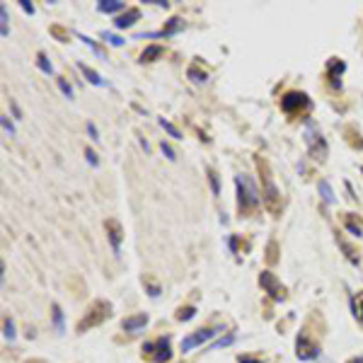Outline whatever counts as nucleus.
Returning a JSON list of instances; mask_svg holds the SVG:
<instances>
[{"label":"nucleus","instance_id":"obj_1","mask_svg":"<svg viewBox=\"0 0 363 363\" xmlns=\"http://www.w3.org/2000/svg\"><path fill=\"white\" fill-rule=\"evenodd\" d=\"M235 184H237V206H240L242 211H252V208L259 206L261 194H259V189H257V182L250 175H237Z\"/></svg>","mask_w":363,"mask_h":363},{"label":"nucleus","instance_id":"obj_2","mask_svg":"<svg viewBox=\"0 0 363 363\" xmlns=\"http://www.w3.org/2000/svg\"><path fill=\"white\" fill-rule=\"evenodd\" d=\"M259 170L264 172V194H261L264 196V204H267V208H269L271 213H279L281 194H279V189H276V184H274V179H271V172L264 160H259Z\"/></svg>","mask_w":363,"mask_h":363},{"label":"nucleus","instance_id":"obj_3","mask_svg":"<svg viewBox=\"0 0 363 363\" xmlns=\"http://www.w3.org/2000/svg\"><path fill=\"white\" fill-rule=\"evenodd\" d=\"M305 143H307V148H310V153H312L317 160H325L327 146H325V140H322V133L315 129L312 121H307V126H305Z\"/></svg>","mask_w":363,"mask_h":363},{"label":"nucleus","instance_id":"obj_4","mask_svg":"<svg viewBox=\"0 0 363 363\" xmlns=\"http://www.w3.org/2000/svg\"><path fill=\"white\" fill-rule=\"evenodd\" d=\"M218 332H223V329H199V332H194V334H189L182 339V351H191V349H196V346L206 344L208 339H213Z\"/></svg>","mask_w":363,"mask_h":363},{"label":"nucleus","instance_id":"obj_5","mask_svg":"<svg viewBox=\"0 0 363 363\" xmlns=\"http://www.w3.org/2000/svg\"><path fill=\"white\" fill-rule=\"evenodd\" d=\"M143 354H148V356H153L158 363H165V361H170V339L165 336V339H158V344H153V342H148V344L143 346Z\"/></svg>","mask_w":363,"mask_h":363},{"label":"nucleus","instance_id":"obj_6","mask_svg":"<svg viewBox=\"0 0 363 363\" xmlns=\"http://www.w3.org/2000/svg\"><path fill=\"white\" fill-rule=\"evenodd\" d=\"M92 312H94L92 317H85L83 322L78 325V332H85V327H92V325H97V322H102L104 317H109V305H107V303H97Z\"/></svg>","mask_w":363,"mask_h":363},{"label":"nucleus","instance_id":"obj_7","mask_svg":"<svg viewBox=\"0 0 363 363\" xmlns=\"http://www.w3.org/2000/svg\"><path fill=\"white\" fill-rule=\"evenodd\" d=\"M307 104V97L303 92H288L283 94V100H281V107H283V112H296L300 107H305Z\"/></svg>","mask_w":363,"mask_h":363},{"label":"nucleus","instance_id":"obj_8","mask_svg":"<svg viewBox=\"0 0 363 363\" xmlns=\"http://www.w3.org/2000/svg\"><path fill=\"white\" fill-rule=\"evenodd\" d=\"M296 346H298V358L300 361H312V358L317 356V351H320L315 344H310V339H307L305 334L298 336V344Z\"/></svg>","mask_w":363,"mask_h":363},{"label":"nucleus","instance_id":"obj_9","mask_svg":"<svg viewBox=\"0 0 363 363\" xmlns=\"http://www.w3.org/2000/svg\"><path fill=\"white\" fill-rule=\"evenodd\" d=\"M259 283H261V286H264L267 291H269V293H271V296H274L276 300H281V298H283V288L279 286V281L274 279V274H269V271H261Z\"/></svg>","mask_w":363,"mask_h":363},{"label":"nucleus","instance_id":"obj_10","mask_svg":"<svg viewBox=\"0 0 363 363\" xmlns=\"http://www.w3.org/2000/svg\"><path fill=\"white\" fill-rule=\"evenodd\" d=\"M148 322V315L143 312V315H136V317H129V320H124V329L126 332H138L140 327H146Z\"/></svg>","mask_w":363,"mask_h":363},{"label":"nucleus","instance_id":"obj_11","mask_svg":"<svg viewBox=\"0 0 363 363\" xmlns=\"http://www.w3.org/2000/svg\"><path fill=\"white\" fill-rule=\"evenodd\" d=\"M138 17H140L138 10H129L126 15L116 17V22H114V25H116V29H126V27H131V25H133V22H136Z\"/></svg>","mask_w":363,"mask_h":363},{"label":"nucleus","instance_id":"obj_12","mask_svg":"<svg viewBox=\"0 0 363 363\" xmlns=\"http://www.w3.org/2000/svg\"><path fill=\"white\" fill-rule=\"evenodd\" d=\"M97 10H100V12H107V15H112V12L124 10V3H121V0H102V3L97 5Z\"/></svg>","mask_w":363,"mask_h":363},{"label":"nucleus","instance_id":"obj_13","mask_svg":"<svg viewBox=\"0 0 363 363\" xmlns=\"http://www.w3.org/2000/svg\"><path fill=\"white\" fill-rule=\"evenodd\" d=\"M107 228H109V240H112V245H114V252H119V240H121L119 225L114 223V221H109V223H107Z\"/></svg>","mask_w":363,"mask_h":363},{"label":"nucleus","instance_id":"obj_14","mask_svg":"<svg viewBox=\"0 0 363 363\" xmlns=\"http://www.w3.org/2000/svg\"><path fill=\"white\" fill-rule=\"evenodd\" d=\"M160 56H162V46H150L140 54V61H143V63H150V61H155V58H160Z\"/></svg>","mask_w":363,"mask_h":363},{"label":"nucleus","instance_id":"obj_15","mask_svg":"<svg viewBox=\"0 0 363 363\" xmlns=\"http://www.w3.org/2000/svg\"><path fill=\"white\" fill-rule=\"evenodd\" d=\"M320 194L325 199V204H334V191H332L329 182H320Z\"/></svg>","mask_w":363,"mask_h":363},{"label":"nucleus","instance_id":"obj_16","mask_svg":"<svg viewBox=\"0 0 363 363\" xmlns=\"http://www.w3.org/2000/svg\"><path fill=\"white\" fill-rule=\"evenodd\" d=\"M80 70H83L85 78H87V80H90L92 85H104V80H102V78H100L97 73H94L92 68H87V65H80Z\"/></svg>","mask_w":363,"mask_h":363},{"label":"nucleus","instance_id":"obj_17","mask_svg":"<svg viewBox=\"0 0 363 363\" xmlns=\"http://www.w3.org/2000/svg\"><path fill=\"white\" fill-rule=\"evenodd\" d=\"M194 315H196L194 307H182V310L177 312V320H179V322H186V320H191Z\"/></svg>","mask_w":363,"mask_h":363},{"label":"nucleus","instance_id":"obj_18","mask_svg":"<svg viewBox=\"0 0 363 363\" xmlns=\"http://www.w3.org/2000/svg\"><path fill=\"white\" fill-rule=\"evenodd\" d=\"M189 78H191L194 83H204V80H206V73H201L196 65H191V68H189Z\"/></svg>","mask_w":363,"mask_h":363},{"label":"nucleus","instance_id":"obj_19","mask_svg":"<svg viewBox=\"0 0 363 363\" xmlns=\"http://www.w3.org/2000/svg\"><path fill=\"white\" fill-rule=\"evenodd\" d=\"M160 124H162V129L167 131L170 136H172V138H182V133H179L177 129H175V126H172V124H170V121H165V119H160Z\"/></svg>","mask_w":363,"mask_h":363},{"label":"nucleus","instance_id":"obj_20","mask_svg":"<svg viewBox=\"0 0 363 363\" xmlns=\"http://www.w3.org/2000/svg\"><path fill=\"white\" fill-rule=\"evenodd\" d=\"M54 320H56L58 332H63V315H61V307L58 305H54Z\"/></svg>","mask_w":363,"mask_h":363},{"label":"nucleus","instance_id":"obj_21","mask_svg":"<svg viewBox=\"0 0 363 363\" xmlns=\"http://www.w3.org/2000/svg\"><path fill=\"white\" fill-rule=\"evenodd\" d=\"M58 87H61V92H63L65 97H68V100H70V97H73V87H70V85L65 83L63 78H61V80H58Z\"/></svg>","mask_w":363,"mask_h":363},{"label":"nucleus","instance_id":"obj_22","mask_svg":"<svg viewBox=\"0 0 363 363\" xmlns=\"http://www.w3.org/2000/svg\"><path fill=\"white\" fill-rule=\"evenodd\" d=\"M102 37L107 39L109 44H114V46H121V44H124V39H119V37H116V34H112V32H104Z\"/></svg>","mask_w":363,"mask_h":363},{"label":"nucleus","instance_id":"obj_23","mask_svg":"<svg viewBox=\"0 0 363 363\" xmlns=\"http://www.w3.org/2000/svg\"><path fill=\"white\" fill-rule=\"evenodd\" d=\"M39 68L44 70V73H51L54 68H51V63H49V58L44 56V54H39Z\"/></svg>","mask_w":363,"mask_h":363},{"label":"nucleus","instance_id":"obj_24","mask_svg":"<svg viewBox=\"0 0 363 363\" xmlns=\"http://www.w3.org/2000/svg\"><path fill=\"white\" fill-rule=\"evenodd\" d=\"M5 339H15V325H12V320H5Z\"/></svg>","mask_w":363,"mask_h":363},{"label":"nucleus","instance_id":"obj_25","mask_svg":"<svg viewBox=\"0 0 363 363\" xmlns=\"http://www.w3.org/2000/svg\"><path fill=\"white\" fill-rule=\"evenodd\" d=\"M0 15H3V37H8V8L5 5L0 8Z\"/></svg>","mask_w":363,"mask_h":363},{"label":"nucleus","instance_id":"obj_26","mask_svg":"<svg viewBox=\"0 0 363 363\" xmlns=\"http://www.w3.org/2000/svg\"><path fill=\"white\" fill-rule=\"evenodd\" d=\"M179 27H182V19H177V17H175V19H170V27L165 29V34H172V32H177Z\"/></svg>","mask_w":363,"mask_h":363},{"label":"nucleus","instance_id":"obj_27","mask_svg":"<svg viewBox=\"0 0 363 363\" xmlns=\"http://www.w3.org/2000/svg\"><path fill=\"white\" fill-rule=\"evenodd\" d=\"M3 129H5V133H10V136H12V133H15V126H12V124H10V119L8 116H3Z\"/></svg>","mask_w":363,"mask_h":363},{"label":"nucleus","instance_id":"obj_28","mask_svg":"<svg viewBox=\"0 0 363 363\" xmlns=\"http://www.w3.org/2000/svg\"><path fill=\"white\" fill-rule=\"evenodd\" d=\"M85 158L90 160V165H92V167H97V165H100V160H97V155H94L92 150H85Z\"/></svg>","mask_w":363,"mask_h":363},{"label":"nucleus","instance_id":"obj_29","mask_svg":"<svg viewBox=\"0 0 363 363\" xmlns=\"http://www.w3.org/2000/svg\"><path fill=\"white\" fill-rule=\"evenodd\" d=\"M162 153H165V155H167L170 160H177V158H175V150L170 148V146H167V143H165V140H162Z\"/></svg>","mask_w":363,"mask_h":363},{"label":"nucleus","instance_id":"obj_30","mask_svg":"<svg viewBox=\"0 0 363 363\" xmlns=\"http://www.w3.org/2000/svg\"><path fill=\"white\" fill-rule=\"evenodd\" d=\"M356 317H358V320L363 322V293L358 296V307H356Z\"/></svg>","mask_w":363,"mask_h":363},{"label":"nucleus","instance_id":"obj_31","mask_svg":"<svg viewBox=\"0 0 363 363\" xmlns=\"http://www.w3.org/2000/svg\"><path fill=\"white\" fill-rule=\"evenodd\" d=\"M87 131H90L92 140H100V133H97V129H94V124H87Z\"/></svg>","mask_w":363,"mask_h":363},{"label":"nucleus","instance_id":"obj_32","mask_svg":"<svg viewBox=\"0 0 363 363\" xmlns=\"http://www.w3.org/2000/svg\"><path fill=\"white\" fill-rule=\"evenodd\" d=\"M237 363H261V361H257V358H250V356H240V358H237Z\"/></svg>","mask_w":363,"mask_h":363},{"label":"nucleus","instance_id":"obj_33","mask_svg":"<svg viewBox=\"0 0 363 363\" xmlns=\"http://www.w3.org/2000/svg\"><path fill=\"white\" fill-rule=\"evenodd\" d=\"M211 184H213V191L218 194V177H215V172H211Z\"/></svg>","mask_w":363,"mask_h":363},{"label":"nucleus","instance_id":"obj_34","mask_svg":"<svg viewBox=\"0 0 363 363\" xmlns=\"http://www.w3.org/2000/svg\"><path fill=\"white\" fill-rule=\"evenodd\" d=\"M346 228H349V230H351V233H354V235H358V237H361V228H356L354 223H349V225H346Z\"/></svg>","mask_w":363,"mask_h":363},{"label":"nucleus","instance_id":"obj_35","mask_svg":"<svg viewBox=\"0 0 363 363\" xmlns=\"http://www.w3.org/2000/svg\"><path fill=\"white\" fill-rule=\"evenodd\" d=\"M22 8L27 10L29 15H32V12H34V5H32V3H27V0H25V3H22Z\"/></svg>","mask_w":363,"mask_h":363},{"label":"nucleus","instance_id":"obj_36","mask_svg":"<svg viewBox=\"0 0 363 363\" xmlns=\"http://www.w3.org/2000/svg\"><path fill=\"white\" fill-rule=\"evenodd\" d=\"M228 344H233V336H228V339H221L215 346H228Z\"/></svg>","mask_w":363,"mask_h":363},{"label":"nucleus","instance_id":"obj_37","mask_svg":"<svg viewBox=\"0 0 363 363\" xmlns=\"http://www.w3.org/2000/svg\"><path fill=\"white\" fill-rule=\"evenodd\" d=\"M354 363H363V356H358V358H354Z\"/></svg>","mask_w":363,"mask_h":363}]
</instances>
